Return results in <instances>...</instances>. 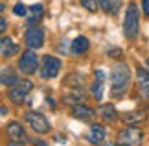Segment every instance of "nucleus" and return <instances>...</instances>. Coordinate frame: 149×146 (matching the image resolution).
Returning a JSON list of instances; mask_svg holds the SVG:
<instances>
[{
	"instance_id": "17",
	"label": "nucleus",
	"mask_w": 149,
	"mask_h": 146,
	"mask_svg": "<svg viewBox=\"0 0 149 146\" xmlns=\"http://www.w3.org/2000/svg\"><path fill=\"white\" fill-rule=\"evenodd\" d=\"M122 118L127 122V124H136V122H142L146 118V113H142V111H129V113H125Z\"/></svg>"
},
{
	"instance_id": "15",
	"label": "nucleus",
	"mask_w": 149,
	"mask_h": 146,
	"mask_svg": "<svg viewBox=\"0 0 149 146\" xmlns=\"http://www.w3.org/2000/svg\"><path fill=\"white\" fill-rule=\"evenodd\" d=\"M92 95L96 100L103 98V71H96V83L92 87Z\"/></svg>"
},
{
	"instance_id": "16",
	"label": "nucleus",
	"mask_w": 149,
	"mask_h": 146,
	"mask_svg": "<svg viewBox=\"0 0 149 146\" xmlns=\"http://www.w3.org/2000/svg\"><path fill=\"white\" fill-rule=\"evenodd\" d=\"M100 115H101L107 122H111V120L116 118V109H114L112 104H103V106L100 107Z\"/></svg>"
},
{
	"instance_id": "26",
	"label": "nucleus",
	"mask_w": 149,
	"mask_h": 146,
	"mask_svg": "<svg viewBox=\"0 0 149 146\" xmlns=\"http://www.w3.org/2000/svg\"><path fill=\"white\" fill-rule=\"evenodd\" d=\"M146 63H147V67H149V57H147V61H146Z\"/></svg>"
},
{
	"instance_id": "14",
	"label": "nucleus",
	"mask_w": 149,
	"mask_h": 146,
	"mask_svg": "<svg viewBox=\"0 0 149 146\" xmlns=\"http://www.w3.org/2000/svg\"><path fill=\"white\" fill-rule=\"evenodd\" d=\"M88 46H90L88 39H87V37H83V35H79V37H76V39L72 41L70 50L74 52V54H85V52L88 50Z\"/></svg>"
},
{
	"instance_id": "10",
	"label": "nucleus",
	"mask_w": 149,
	"mask_h": 146,
	"mask_svg": "<svg viewBox=\"0 0 149 146\" xmlns=\"http://www.w3.org/2000/svg\"><path fill=\"white\" fill-rule=\"evenodd\" d=\"M88 141L92 144H103V141H105V128L100 124H92L88 131Z\"/></svg>"
},
{
	"instance_id": "1",
	"label": "nucleus",
	"mask_w": 149,
	"mask_h": 146,
	"mask_svg": "<svg viewBox=\"0 0 149 146\" xmlns=\"http://www.w3.org/2000/svg\"><path fill=\"white\" fill-rule=\"evenodd\" d=\"M131 85V71L127 65L118 63L116 67H112L111 72V91L114 96H122Z\"/></svg>"
},
{
	"instance_id": "12",
	"label": "nucleus",
	"mask_w": 149,
	"mask_h": 146,
	"mask_svg": "<svg viewBox=\"0 0 149 146\" xmlns=\"http://www.w3.org/2000/svg\"><path fill=\"white\" fill-rule=\"evenodd\" d=\"M0 52H2L4 57H9V56H13V54L19 52V46H17L9 37H2L0 39Z\"/></svg>"
},
{
	"instance_id": "18",
	"label": "nucleus",
	"mask_w": 149,
	"mask_h": 146,
	"mask_svg": "<svg viewBox=\"0 0 149 146\" xmlns=\"http://www.w3.org/2000/svg\"><path fill=\"white\" fill-rule=\"evenodd\" d=\"M17 81H19V78H17V74L11 71V68H4L2 71V83L4 85H15Z\"/></svg>"
},
{
	"instance_id": "24",
	"label": "nucleus",
	"mask_w": 149,
	"mask_h": 146,
	"mask_svg": "<svg viewBox=\"0 0 149 146\" xmlns=\"http://www.w3.org/2000/svg\"><path fill=\"white\" fill-rule=\"evenodd\" d=\"M109 56H111V57H112V56H116V57H122V54H120V50H118V48H114V50H109Z\"/></svg>"
},
{
	"instance_id": "19",
	"label": "nucleus",
	"mask_w": 149,
	"mask_h": 146,
	"mask_svg": "<svg viewBox=\"0 0 149 146\" xmlns=\"http://www.w3.org/2000/svg\"><path fill=\"white\" fill-rule=\"evenodd\" d=\"M30 11H31V15L28 17V24H33V22H37L39 19L42 17V6L41 4H33L31 8H30Z\"/></svg>"
},
{
	"instance_id": "5",
	"label": "nucleus",
	"mask_w": 149,
	"mask_h": 146,
	"mask_svg": "<svg viewBox=\"0 0 149 146\" xmlns=\"http://www.w3.org/2000/svg\"><path fill=\"white\" fill-rule=\"evenodd\" d=\"M142 141H144V131L140 128H125L118 133V144L136 146V144H142Z\"/></svg>"
},
{
	"instance_id": "4",
	"label": "nucleus",
	"mask_w": 149,
	"mask_h": 146,
	"mask_svg": "<svg viewBox=\"0 0 149 146\" xmlns=\"http://www.w3.org/2000/svg\"><path fill=\"white\" fill-rule=\"evenodd\" d=\"M24 120L28 122V126L31 128L33 131L37 133H48L50 131V122L42 113H37V111H28L24 115Z\"/></svg>"
},
{
	"instance_id": "8",
	"label": "nucleus",
	"mask_w": 149,
	"mask_h": 146,
	"mask_svg": "<svg viewBox=\"0 0 149 146\" xmlns=\"http://www.w3.org/2000/svg\"><path fill=\"white\" fill-rule=\"evenodd\" d=\"M19 68H20V72H24V74H33L37 71V56H35V52H24V54L20 56V59H19Z\"/></svg>"
},
{
	"instance_id": "11",
	"label": "nucleus",
	"mask_w": 149,
	"mask_h": 146,
	"mask_svg": "<svg viewBox=\"0 0 149 146\" xmlns=\"http://www.w3.org/2000/svg\"><path fill=\"white\" fill-rule=\"evenodd\" d=\"M136 80H138V87H140L142 95L149 98V72L144 71V68H138L136 71Z\"/></svg>"
},
{
	"instance_id": "2",
	"label": "nucleus",
	"mask_w": 149,
	"mask_h": 146,
	"mask_svg": "<svg viewBox=\"0 0 149 146\" xmlns=\"http://www.w3.org/2000/svg\"><path fill=\"white\" fill-rule=\"evenodd\" d=\"M140 28V11L136 4H129L125 9V20H123V33L127 39H136Z\"/></svg>"
},
{
	"instance_id": "6",
	"label": "nucleus",
	"mask_w": 149,
	"mask_h": 146,
	"mask_svg": "<svg viewBox=\"0 0 149 146\" xmlns=\"http://www.w3.org/2000/svg\"><path fill=\"white\" fill-rule=\"evenodd\" d=\"M61 71V61L54 56H44L42 61H41V76L44 80H50V78H55Z\"/></svg>"
},
{
	"instance_id": "21",
	"label": "nucleus",
	"mask_w": 149,
	"mask_h": 146,
	"mask_svg": "<svg viewBox=\"0 0 149 146\" xmlns=\"http://www.w3.org/2000/svg\"><path fill=\"white\" fill-rule=\"evenodd\" d=\"M13 13L19 15V17H26L28 13H30V9H28L26 6H22V4H17L15 8H13Z\"/></svg>"
},
{
	"instance_id": "20",
	"label": "nucleus",
	"mask_w": 149,
	"mask_h": 146,
	"mask_svg": "<svg viewBox=\"0 0 149 146\" xmlns=\"http://www.w3.org/2000/svg\"><path fill=\"white\" fill-rule=\"evenodd\" d=\"M98 4H100V8L105 11V13H112V15L118 13V6L112 4V0H98Z\"/></svg>"
},
{
	"instance_id": "9",
	"label": "nucleus",
	"mask_w": 149,
	"mask_h": 146,
	"mask_svg": "<svg viewBox=\"0 0 149 146\" xmlns=\"http://www.w3.org/2000/svg\"><path fill=\"white\" fill-rule=\"evenodd\" d=\"M26 44L30 48H41L44 44V33L41 28H28L26 32Z\"/></svg>"
},
{
	"instance_id": "13",
	"label": "nucleus",
	"mask_w": 149,
	"mask_h": 146,
	"mask_svg": "<svg viewBox=\"0 0 149 146\" xmlns=\"http://www.w3.org/2000/svg\"><path fill=\"white\" fill-rule=\"evenodd\" d=\"M72 115L77 116V118H81V120H90L94 116V109L83 106V104H76L74 109H72Z\"/></svg>"
},
{
	"instance_id": "7",
	"label": "nucleus",
	"mask_w": 149,
	"mask_h": 146,
	"mask_svg": "<svg viewBox=\"0 0 149 146\" xmlns=\"http://www.w3.org/2000/svg\"><path fill=\"white\" fill-rule=\"evenodd\" d=\"M6 131H8V135H9L11 144H24L28 141L24 128H22L19 122H9V124L6 126Z\"/></svg>"
},
{
	"instance_id": "22",
	"label": "nucleus",
	"mask_w": 149,
	"mask_h": 146,
	"mask_svg": "<svg viewBox=\"0 0 149 146\" xmlns=\"http://www.w3.org/2000/svg\"><path fill=\"white\" fill-rule=\"evenodd\" d=\"M83 8H87L88 11H96L98 9V4H96V0H81Z\"/></svg>"
},
{
	"instance_id": "3",
	"label": "nucleus",
	"mask_w": 149,
	"mask_h": 146,
	"mask_svg": "<svg viewBox=\"0 0 149 146\" xmlns=\"http://www.w3.org/2000/svg\"><path fill=\"white\" fill-rule=\"evenodd\" d=\"M33 89V83L30 80H19L15 85H11V89L8 92V96H9V100L17 104V106H20V104H24L26 100V96L30 95V91Z\"/></svg>"
},
{
	"instance_id": "23",
	"label": "nucleus",
	"mask_w": 149,
	"mask_h": 146,
	"mask_svg": "<svg viewBox=\"0 0 149 146\" xmlns=\"http://www.w3.org/2000/svg\"><path fill=\"white\" fill-rule=\"evenodd\" d=\"M142 8H144V13L149 17V0H144V2H142Z\"/></svg>"
},
{
	"instance_id": "25",
	"label": "nucleus",
	"mask_w": 149,
	"mask_h": 146,
	"mask_svg": "<svg viewBox=\"0 0 149 146\" xmlns=\"http://www.w3.org/2000/svg\"><path fill=\"white\" fill-rule=\"evenodd\" d=\"M6 26H8V24H6V19L2 17V19H0V30H2V32H6Z\"/></svg>"
}]
</instances>
